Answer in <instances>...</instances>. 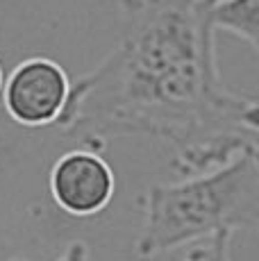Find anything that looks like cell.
<instances>
[{
    "instance_id": "1",
    "label": "cell",
    "mask_w": 259,
    "mask_h": 261,
    "mask_svg": "<svg viewBox=\"0 0 259 261\" xmlns=\"http://www.w3.org/2000/svg\"><path fill=\"white\" fill-rule=\"evenodd\" d=\"M121 43L71 82L57 127L91 145L150 137L173 168L202 173L257 148V98L225 87L205 0H121Z\"/></svg>"
},
{
    "instance_id": "2",
    "label": "cell",
    "mask_w": 259,
    "mask_h": 261,
    "mask_svg": "<svg viewBox=\"0 0 259 261\" xmlns=\"http://www.w3.org/2000/svg\"><path fill=\"white\" fill-rule=\"evenodd\" d=\"M141 204L143 225L134 241L139 259H155L223 229H257L259 150H243L216 168L184 175L180 182L152 184Z\"/></svg>"
},
{
    "instance_id": "3",
    "label": "cell",
    "mask_w": 259,
    "mask_h": 261,
    "mask_svg": "<svg viewBox=\"0 0 259 261\" xmlns=\"http://www.w3.org/2000/svg\"><path fill=\"white\" fill-rule=\"evenodd\" d=\"M71 80L50 57H28L5 77L0 98L7 116L23 127L55 125L66 105Z\"/></svg>"
},
{
    "instance_id": "4",
    "label": "cell",
    "mask_w": 259,
    "mask_h": 261,
    "mask_svg": "<svg viewBox=\"0 0 259 261\" xmlns=\"http://www.w3.org/2000/svg\"><path fill=\"white\" fill-rule=\"evenodd\" d=\"M48 189L59 212L73 218H91L114 200L116 175L98 150L75 148L53 164Z\"/></svg>"
},
{
    "instance_id": "5",
    "label": "cell",
    "mask_w": 259,
    "mask_h": 261,
    "mask_svg": "<svg viewBox=\"0 0 259 261\" xmlns=\"http://www.w3.org/2000/svg\"><path fill=\"white\" fill-rule=\"evenodd\" d=\"M207 21L214 32L223 30L259 50V0H212L207 3Z\"/></svg>"
},
{
    "instance_id": "6",
    "label": "cell",
    "mask_w": 259,
    "mask_h": 261,
    "mask_svg": "<svg viewBox=\"0 0 259 261\" xmlns=\"http://www.w3.org/2000/svg\"><path fill=\"white\" fill-rule=\"evenodd\" d=\"M232 237L234 232H230V229L212 234V237L202 239L196 248H191V252L182 261H232Z\"/></svg>"
},
{
    "instance_id": "7",
    "label": "cell",
    "mask_w": 259,
    "mask_h": 261,
    "mask_svg": "<svg viewBox=\"0 0 259 261\" xmlns=\"http://www.w3.org/2000/svg\"><path fill=\"white\" fill-rule=\"evenodd\" d=\"M55 261H89V245L84 241H71L62 252V257Z\"/></svg>"
},
{
    "instance_id": "8",
    "label": "cell",
    "mask_w": 259,
    "mask_h": 261,
    "mask_svg": "<svg viewBox=\"0 0 259 261\" xmlns=\"http://www.w3.org/2000/svg\"><path fill=\"white\" fill-rule=\"evenodd\" d=\"M3 82H5V73H3V64H0V89H3Z\"/></svg>"
},
{
    "instance_id": "9",
    "label": "cell",
    "mask_w": 259,
    "mask_h": 261,
    "mask_svg": "<svg viewBox=\"0 0 259 261\" xmlns=\"http://www.w3.org/2000/svg\"><path fill=\"white\" fill-rule=\"evenodd\" d=\"M5 261H25V259H21V257H12V259H5Z\"/></svg>"
},
{
    "instance_id": "10",
    "label": "cell",
    "mask_w": 259,
    "mask_h": 261,
    "mask_svg": "<svg viewBox=\"0 0 259 261\" xmlns=\"http://www.w3.org/2000/svg\"><path fill=\"white\" fill-rule=\"evenodd\" d=\"M205 3H212V0H205Z\"/></svg>"
}]
</instances>
